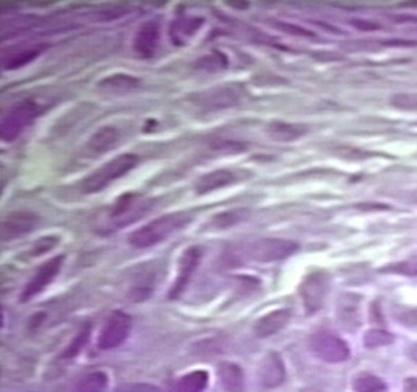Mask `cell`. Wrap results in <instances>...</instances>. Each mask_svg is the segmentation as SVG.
Here are the masks:
<instances>
[{"label": "cell", "instance_id": "cell-3", "mask_svg": "<svg viewBox=\"0 0 417 392\" xmlns=\"http://www.w3.org/2000/svg\"><path fill=\"white\" fill-rule=\"evenodd\" d=\"M299 250V244L289 239L265 238L248 244L245 249V256L257 263H274L294 255Z\"/></svg>", "mask_w": 417, "mask_h": 392}, {"label": "cell", "instance_id": "cell-19", "mask_svg": "<svg viewBox=\"0 0 417 392\" xmlns=\"http://www.w3.org/2000/svg\"><path fill=\"white\" fill-rule=\"evenodd\" d=\"M269 135L277 141H294L309 133V127L300 124L289 122H272L269 125Z\"/></svg>", "mask_w": 417, "mask_h": 392}, {"label": "cell", "instance_id": "cell-17", "mask_svg": "<svg viewBox=\"0 0 417 392\" xmlns=\"http://www.w3.org/2000/svg\"><path fill=\"white\" fill-rule=\"evenodd\" d=\"M218 378L226 392H245V378L239 364L222 362L218 365Z\"/></svg>", "mask_w": 417, "mask_h": 392}, {"label": "cell", "instance_id": "cell-11", "mask_svg": "<svg viewBox=\"0 0 417 392\" xmlns=\"http://www.w3.org/2000/svg\"><path fill=\"white\" fill-rule=\"evenodd\" d=\"M38 216L32 212H12L2 222V240L8 242L34 231L38 224Z\"/></svg>", "mask_w": 417, "mask_h": 392}, {"label": "cell", "instance_id": "cell-22", "mask_svg": "<svg viewBox=\"0 0 417 392\" xmlns=\"http://www.w3.org/2000/svg\"><path fill=\"white\" fill-rule=\"evenodd\" d=\"M108 388V375L103 372H92L78 381L75 392H104Z\"/></svg>", "mask_w": 417, "mask_h": 392}, {"label": "cell", "instance_id": "cell-34", "mask_svg": "<svg viewBox=\"0 0 417 392\" xmlns=\"http://www.w3.org/2000/svg\"><path fill=\"white\" fill-rule=\"evenodd\" d=\"M57 244H59V238H56V236H48V238H43V239H38L32 247V250H30V253H32L34 256H38L41 253L49 252V250L54 249Z\"/></svg>", "mask_w": 417, "mask_h": 392}, {"label": "cell", "instance_id": "cell-30", "mask_svg": "<svg viewBox=\"0 0 417 392\" xmlns=\"http://www.w3.org/2000/svg\"><path fill=\"white\" fill-rule=\"evenodd\" d=\"M390 103L403 111H417V95L414 93H395L390 98Z\"/></svg>", "mask_w": 417, "mask_h": 392}, {"label": "cell", "instance_id": "cell-5", "mask_svg": "<svg viewBox=\"0 0 417 392\" xmlns=\"http://www.w3.org/2000/svg\"><path fill=\"white\" fill-rule=\"evenodd\" d=\"M310 348L316 358L329 364L345 362L351 356L348 343L335 334L320 331L310 337Z\"/></svg>", "mask_w": 417, "mask_h": 392}, {"label": "cell", "instance_id": "cell-6", "mask_svg": "<svg viewBox=\"0 0 417 392\" xmlns=\"http://www.w3.org/2000/svg\"><path fill=\"white\" fill-rule=\"evenodd\" d=\"M132 331V318L125 312L116 310L104 321L100 334H98L97 345L100 349H114L123 345Z\"/></svg>", "mask_w": 417, "mask_h": 392}, {"label": "cell", "instance_id": "cell-14", "mask_svg": "<svg viewBox=\"0 0 417 392\" xmlns=\"http://www.w3.org/2000/svg\"><path fill=\"white\" fill-rule=\"evenodd\" d=\"M160 43V27L155 23H145L133 38V49L141 57H152Z\"/></svg>", "mask_w": 417, "mask_h": 392}, {"label": "cell", "instance_id": "cell-2", "mask_svg": "<svg viewBox=\"0 0 417 392\" xmlns=\"http://www.w3.org/2000/svg\"><path fill=\"white\" fill-rule=\"evenodd\" d=\"M136 163H138L136 155L133 154L119 155L111 161H108L106 165H103L100 170H97L95 172H92V174L84 177L80 184V190L82 193H87V195L88 193L100 192L104 187L111 184V182L125 176L128 171H132L134 166H136Z\"/></svg>", "mask_w": 417, "mask_h": 392}, {"label": "cell", "instance_id": "cell-32", "mask_svg": "<svg viewBox=\"0 0 417 392\" xmlns=\"http://www.w3.org/2000/svg\"><path fill=\"white\" fill-rule=\"evenodd\" d=\"M394 316H395V320L401 324H405V326H409V327L417 326V308L397 307L394 312Z\"/></svg>", "mask_w": 417, "mask_h": 392}, {"label": "cell", "instance_id": "cell-26", "mask_svg": "<svg viewBox=\"0 0 417 392\" xmlns=\"http://www.w3.org/2000/svg\"><path fill=\"white\" fill-rule=\"evenodd\" d=\"M41 49H43V48H30V49L19 51L18 54L12 56L7 62H5V69L14 70V69H19V67H24V65L30 64V62L36 59V56L40 54Z\"/></svg>", "mask_w": 417, "mask_h": 392}, {"label": "cell", "instance_id": "cell-18", "mask_svg": "<svg viewBox=\"0 0 417 392\" xmlns=\"http://www.w3.org/2000/svg\"><path fill=\"white\" fill-rule=\"evenodd\" d=\"M119 141V130L112 125H104L100 130H97L88 139L87 149L93 154H104L111 150Z\"/></svg>", "mask_w": 417, "mask_h": 392}, {"label": "cell", "instance_id": "cell-1", "mask_svg": "<svg viewBox=\"0 0 417 392\" xmlns=\"http://www.w3.org/2000/svg\"><path fill=\"white\" fill-rule=\"evenodd\" d=\"M191 216L187 212H174L166 214V216L155 218L145 227L136 229V231L130 234V244L136 249H147L152 245L161 242L171 234L179 231V229L185 228L190 223Z\"/></svg>", "mask_w": 417, "mask_h": 392}, {"label": "cell", "instance_id": "cell-24", "mask_svg": "<svg viewBox=\"0 0 417 392\" xmlns=\"http://www.w3.org/2000/svg\"><path fill=\"white\" fill-rule=\"evenodd\" d=\"M139 84V80L130 75H111L106 76L103 81H100V87L106 89V91H114V92H123L134 89Z\"/></svg>", "mask_w": 417, "mask_h": 392}, {"label": "cell", "instance_id": "cell-31", "mask_svg": "<svg viewBox=\"0 0 417 392\" xmlns=\"http://www.w3.org/2000/svg\"><path fill=\"white\" fill-rule=\"evenodd\" d=\"M243 214H245V211H239V209L237 211L218 214V216L212 220V224L217 228H228V227H231V224L241 220V218L243 217Z\"/></svg>", "mask_w": 417, "mask_h": 392}, {"label": "cell", "instance_id": "cell-35", "mask_svg": "<svg viewBox=\"0 0 417 392\" xmlns=\"http://www.w3.org/2000/svg\"><path fill=\"white\" fill-rule=\"evenodd\" d=\"M280 29H283L285 32L288 34H294V35H299V36H313V34L310 32V30H305L302 27H297V25L294 24H288V23H280L278 24Z\"/></svg>", "mask_w": 417, "mask_h": 392}, {"label": "cell", "instance_id": "cell-13", "mask_svg": "<svg viewBox=\"0 0 417 392\" xmlns=\"http://www.w3.org/2000/svg\"><path fill=\"white\" fill-rule=\"evenodd\" d=\"M286 378L285 362L278 353H269L259 365V381L264 388L274 389L283 384Z\"/></svg>", "mask_w": 417, "mask_h": 392}, {"label": "cell", "instance_id": "cell-20", "mask_svg": "<svg viewBox=\"0 0 417 392\" xmlns=\"http://www.w3.org/2000/svg\"><path fill=\"white\" fill-rule=\"evenodd\" d=\"M208 383V375L204 370H195L182 376L174 383L171 392H204Z\"/></svg>", "mask_w": 417, "mask_h": 392}, {"label": "cell", "instance_id": "cell-33", "mask_svg": "<svg viewBox=\"0 0 417 392\" xmlns=\"http://www.w3.org/2000/svg\"><path fill=\"white\" fill-rule=\"evenodd\" d=\"M112 392H161V389L150 383H127L117 386Z\"/></svg>", "mask_w": 417, "mask_h": 392}, {"label": "cell", "instance_id": "cell-12", "mask_svg": "<svg viewBox=\"0 0 417 392\" xmlns=\"http://www.w3.org/2000/svg\"><path fill=\"white\" fill-rule=\"evenodd\" d=\"M361 296L346 292V295H342L337 302V320L348 331H356L361 327Z\"/></svg>", "mask_w": 417, "mask_h": 392}, {"label": "cell", "instance_id": "cell-9", "mask_svg": "<svg viewBox=\"0 0 417 392\" xmlns=\"http://www.w3.org/2000/svg\"><path fill=\"white\" fill-rule=\"evenodd\" d=\"M201 261V249L200 247H189L182 253L179 260V268H177V275L174 280L173 288L169 291L171 299H177L182 292L185 291L190 279L195 274Z\"/></svg>", "mask_w": 417, "mask_h": 392}, {"label": "cell", "instance_id": "cell-36", "mask_svg": "<svg viewBox=\"0 0 417 392\" xmlns=\"http://www.w3.org/2000/svg\"><path fill=\"white\" fill-rule=\"evenodd\" d=\"M403 392H417V378H406L403 383Z\"/></svg>", "mask_w": 417, "mask_h": 392}, {"label": "cell", "instance_id": "cell-16", "mask_svg": "<svg viewBox=\"0 0 417 392\" xmlns=\"http://www.w3.org/2000/svg\"><path fill=\"white\" fill-rule=\"evenodd\" d=\"M239 181V174L229 170H217L207 174H202L200 179L196 181L195 190L198 195H204V193L218 190V188L228 187Z\"/></svg>", "mask_w": 417, "mask_h": 392}, {"label": "cell", "instance_id": "cell-10", "mask_svg": "<svg viewBox=\"0 0 417 392\" xmlns=\"http://www.w3.org/2000/svg\"><path fill=\"white\" fill-rule=\"evenodd\" d=\"M241 102V92L236 87H213L195 97V103L204 109L231 108Z\"/></svg>", "mask_w": 417, "mask_h": 392}, {"label": "cell", "instance_id": "cell-37", "mask_svg": "<svg viewBox=\"0 0 417 392\" xmlns=\"http://www.w3.org/2000/svg\"><path fill=\"white\" fill-rule=\"evenodd\" d=\"M406 354H408V358L411 360H414V362H417V343H411L408 349H406Z\"/></svg>", "mask_w": 417, "mask_h": 392}, {"label": "cell", "instance_id": "cell-15", "mask_svg": "<svg viewBox=\"0 0 417 392\" xmlns=\"http://www.w3.org/2000/svg\"><path fill=\"white\" fill-rule=\"evenodd\" d=\"M289 318H291V312L286 310V308H278V310L265 313L264 316H261L259 320L254 323L253 326L254 336L259 338L274 336V334L280 332L281 329L289 323Z\"/></svg>", "mask_w": 417, "mask_h": 392}, {"label": "cell", "instance_id": "cell-7", "mask_svg": "<svg viewBox=\"0 0 417 392\" xmlns=\"http://www.w3.org/2000/svg\"><path fill=\"white\" fill-rule=\"evenodd\" d=\"M36 114H38V104L35 102L24 100L18 103L2 120V127H0L2 139L8 141V143L16 139L24 132V128L36 117Z\"/></svg>", "mask_w": 417, "mask_h": 392}, {"label": "cell", "instance_id": "cell-27", "mask_svg": "<svg viewBox=\"0 0 417 392\" xmlns=\"http://www.w3.org/2000/svg\"><path fill=\"white\" fill-rule=\"evenodd\" d=\"M381 273L385 274H401V275H417V255L413 256V258L400 261V263H394V264H388L385 268L381 269Z\"/></svg>", "mask_w": 417, "mask_h": 392}, {"label": "cell", "instance_id": "cell-21", "mask_svg": "<svg viewBox=\"0 0 417 392\" xmlns=\"http://www.w3.org/2000/svg\"><path fill=\"white\" fill-rule=\"evenodd\" d=\"M155 285V275L152 270H143L128 288V297L134 302H143L152 295Z\"/></svg>", "mask_w": 417, "mask_h": 392}, {"label": "cell", "instance_id": "cell-28", "mask_svg": "<svg viewBox=\"0 0 417 392\" xmlns=\"http://www.w3.org/2000/svg\"><path fill=\"white\" fill-rule=\"evenodd\" d=\"M202 23L201 19L196 18H185L182 21H177V23L173 25V35L174 38H187V36H190L196 32L198 29H200V24Z\"/></svg>", "mask_w": 417, "mask_h": 392}, {"label": "cell", "instance_id": "cell-23", "mask_svg": "<svg viewBox=\"0 0 417 392\" xmlns=\"http://www.w3.org/2000/svg\"><path fill=\"white\" fill-rule=\"evenodd\" d=\"M354 392H384L385 383L377 375L359 373L353 380Z\"/></svg>", "mask_w": 417, "mask_h": 392}, {"label": "cell", "instance_id": "cell-29", "mask_svg": "<svg viewBox=\"0 0 417 392\" xmlns=\"http://www.w3.org/2000/svg\"><path fill=\"white\" fill-rule=\"evenodd\" d=\"M88 336H91V327L86 326L75 338H73V342L69 345V348L64 351V358H67V359L75 358L76 354L80 353L82 348H84V345L88 341Z\"/></svg>", "mask_w": 417, "mask_h": 392}, {"label": "cell", "instance_id": "cell-25", "mask_svg": "<svg viewBox=\"0 0 417 392\" xmlns=\"http://www.w3.org/2000/svg\"><path fill=\"white\" fill-rule=\"evenodd\" d=\"M394 342V336L385 329H370L364 336V345L367 348H379Z\"/></svg>", "mask_w": 417, "mask_h": 392}, {"label": "cell", "instance_id": "cell-4", "mask_svg": "<svg viewBox=\"0 0 417 392\" xmlns=\"http://www.w3.org/2000/svg\"><path fill=\"white\" fill-rule=\"evenodd\" d=\"M329 290L331 277L329 274L324 273V270H316V273H311L310 275L305 277L299 288V292L307 315H315L316 312L321 310Z\"/></svg>", "mask_w": 417, "mask_h": 392}, {"label": "cell", "instance_id": "cell-8", "mask_svg": "<svg viewBox=\"0 0 417 392\" xmlns=\"http://www.w3.org/2000/svg\"><path fill=\"white\" fill-rule=\"evenodd\" d=\"M62 263H64V256H56L49 261L41 266V268L36 270L35 275L29 280V284L24 286L23 292H21V301L27 302L35 297L36 295H40L46 286H48L52 280L56 279V275L60 273Z\"/></svg>", "mask_w": 417, "mask_h": 392}]
</instances>
